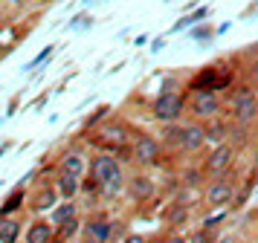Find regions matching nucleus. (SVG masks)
I'll return each instance as SVG.
<instances>
[{
  "instance_id": "f257e3e1",
  "label": "nucleus",
  "mask_w": 258,
  "mask_h": 243,
  "mask_svg": "<svg viewBox=\"0 0 258 243\" xmlns=\"http://www.w3.org/2000/svg\"><path fill=\"white\" fill-rule=\"evenodd\" d=\"M90 177L102 185V197L105 200H113V197L122 194L125 188V177H122V165L113 153H99L90 159Z\"/></svg>"
},
{
  "instance_id": "f03ea898",
  "label": "nucleus",
  "mask_w": 258,
  "mask_h": 243,
  "mask_svg": "<svg viewBox=\"0 0 258 243\" xmlns=\"http://www.w3.org/2000/svg\"><path fill=\"white\" fill-rule=\"evenodd\" d=\"M186 110V99L183 96H177V93H163V96H157V102H154L151 113L157 122H163V125H171V122H180V116Z\"/></svg>"
},
{
  "instance_id": "7ed1b4c3",
  "label": "nucleus",
  "mask_w": 258,
  "mask_h": 243,
  "mask_svg": "<svg viewBox=\"0 0 258 243\" xmlns=\"http://www.w3.org/2000/svg\"><path fill=\"white\" fill-rule=\"evenodd\" d=\"M232 116L238 125H252L258 119V99L249 87H241L232 99Z\"/></svg>"
},
{
  "instance_id": "20e7f679",
  "label": "nucleus",
  "mask_w": 258,
  "mask_h": 243,
  "mask_svg": "<svg viewBox=\"0 0 258 243\" xmlns=\"http://www.w3.org/2000/svg\"><path fill=\"white\" fill-rule=\"evenodd\" d=\"M232 159H235V148H232V142H218V145L212 148V153L206 156V162H203V174L221 177V174L229 171Z\"/></svg>"
},
{
  "instance_id": "39448f33",
  "label": "nucleus",
  "mask_w": 258,
  "mask_h": 243,
  "mask_svg": "<svg viewBox=\"0 0 258 243\" xmlns=\"http://www.w3.org/2000/svg\"><path fill=\"white\" fill-rule=\"evenodd\" d=\"M221 113V99H218V93L215 90H198L195 93V99H191V116L198 119V122H212L215 116Z\"/></svg>"
},
{
  "instance_id": "423d86ee",
  "label": "nucleus",
  "mask_w": 258,
  "mask_h": 243,
  "mask_svg": "<svg viewBox=\"0 0 258 243\" xmlns=\"http://www.w3.org/2000/svg\"><path fill=\"white\" fill-rule=\"evenodd\" d=\"M134 142V162H140V165H154V162L160 159V150H163V142H157L154 136H137L131 139Z\"/></svg>"
},
{
  "instance_id": "0eeeda50",
  "label": "nucleus",
  "mask_w": 258,
  "mask_h": 243,
  "mask_svg": "<svg viewBox=\"0 0 258 243\" xmlns=\"http://www.w3.org/2000/svg\"><path fill=\"white\" fill-rule=\"evenodd\" d=\"M84 237L96 243H110L113 240V223L105 217H93L84 223Z\"/></svg>"
},
{
  "instance_id": "6e6552de",
  "label": "nucleus",
  "mask_w": 258,
  "mask_h": 243,
  "mask_svg": "<svg viewBox=\"0 0 258 243\" xmlns=\"http://www.w3.org/2000/svg\"><path fill=\"white\" fill-rule=\"evenodd\" d=\"M206 127L200 125V122H188L186 127H183V145H180V150H186V153H195V150H200L203 145H206Z\"/></svg>"
},
{
  "instance_id": "1a4fd4ad",
  "label": "nucleus",
  "mask_w": 258,
  "mask_h": 243,
  "mask_svg": "<svg viewBox=\"0 0 258 243\" xmlns=\"http://www.w3.org/2000/svg\"><path fill=\"white\" fill-rule=\"evenodd\" d=\"M232 197H235V185L226 183V180H218V183H212L209 188H206V203L215 206V208L229 206V203H232Z\"/></svg>"
},
{
  "instance_id": "9d476101",
  "label": "nucleus",
  "mask_w": 258,
  "mask_h": 243,
  "mask_svg": "<svg viewBox=\"0 0 258 243\" xmlns=\"http://www.w3.org/2000/svg\"><path fill=\"white\" fill-rule=\"evenodd\" d=\"M99 133H102V139H107V142H110V150H116V148H122L125 142H131L128 127L122 125V122H107Z\"/></svg>"
},
{
  "instance_id": "9b49d317",
  "label": "nucleus",
  "mask_w": 258,
  "mask_h": 243,
  "mask_svg": "<svg viewBox=\"0 0 258 243\" xmlns=\"http://www.w3.org/2000/svg\"><path fill=\"white\" fill-rule=\"evenodd\" d=\"M58 231L52 229V223L47 220H35L29 229H26V243H52Z\"/></svg>"
},
{
  "instance_id": "f8f14e48",
  "label": "nucleus",
  "mask_w": 258,
  "mask_h": 243,
  "mask_svg": "<svg viewBox=\"0 0 258 243\" xmlns=\"http://www.w3.org/2000/svg\"><path fill=\"white\" fill-rule=\"evenodd\" d=\"M128 194L137 200V203H145V200H151L154 194H157V185H154V180H148V177H134L128 183Z\"/></svg>"
},
{
  "instance_id": "ddd939ff",
  "label": "nucleus",
  "mask_w": 258,
  "mask_h": 243,
  "mask_svg": "<svg viewBox=\"0 0 258 243\" xmlns=\"http://www.w3.org/2000/svg\"><path fill=\"white\" fill-rule=\"evenodd\" d=\"M55 191H58L61 200H73V197L82 191V177H73V174H58V180H55Z\"/></svg>"
},
{
  "instance_id": "4468645a",
  "label": "nucleus",
  "mask_w": 258,
  "mask_h": 243,
  "mask_svg": "<svg viewBox=\"0 0 258 243\" xmlns=\"http://www.w3.org/2000/svg\"><path fill=\"white\" fill-rule=\"evenodd\" d=\"M61 171L73 174V177H84V171H87V159H84L79 150H70V153L61 156Z\"/></svg>"
},
{
  "instance_id": "2eb2a0df",
  "label": "nucleus",
  "mask_w": 258,
  "mask_h": 243,
  "mask_svg": "<svg viewBox=\"0 0 258 243\" xmlns=\"http://www.w3.org/2000/svg\"><path fill=\"white\" fill-rule=\"evenodd\" d=\"M21 237V220L0 217V243H18Z\"/></svg>"
},
{
  "instance_id": "dca6fc26",
  "label": "nucleus",
  "mask_w": 258,
  "mask_h": 243,
  "mask_svg": "<svg viewBox=\"0 0 258 243\" xmlns=\"http://www.w3.org/2000/svg\"><path fill=\"white\" fill-rule=\"evenodd\" d=\"M76 214H79V206H76L73 200H61V206L52 208V223H55V226H61V223L73 220Z\"/></svg>"
},
{
  "instance_id": "f3484780",
  "label": "nucleus",
  "mask_w": 258,
  "mask_h": 243,
  "mask_svg": "<svg viewBox=\"0 0 258 243\" xmlns=\"http://www.w3.org/2000/svg\"><path fill=\"white\" fill-rule=\"evenodd\" d=\"M186 220H188V206L186 203H174V206L165 211V223H168L171 229H174V226H183Z\"/></svg>"
},
{
  "instance_id": "a211bd4d",
  "label": "nucleus",
  "mask_w": 258,
  "mask_h": 243,
  "mask_svg": "<svg viewBox=\"0 0 258 243\" xmlns=\"http://www.w3.org/2000/svg\"><path fill=\"white\" fill-rule=\"evenodd\" d=\"M55 197H58V191H55V188H44V191H38V194H35V200H32V208H35V211L52 208Z\"/></svg>"
},
{
  "instance_id": "6ab92c4d",
  "label": "nucleus",
  "mask_w": 258,
  "mask_h": 243,
  "mask_svg": "<svg viewBox=\"0 0 258 243\" xmlns=\"http://www.w3.org/2000/svg\"><path fill=\"white\" fill-rule=\"evenodd\" d=\"M21 203H24V191L18 188V191H12V194H9V200L3 203V208H0V217H9V214H15Z\"/></svg>"
},
{
  "instance_id": "aec40b11",
  "label": "nucleus",
  "mask_w": 258,
  "mask_h": 243,
  "mask_svg": "<svg viewBox=\"0 0 258 243\" xmlns=\"http://www.w3.org/2000/svg\"><path fill=\"white\" fill-rule=\"evenodd\" d=\"M79 229H82V223H79V217H73V220H67V223L58 226V237L61 240H73L79 234Z\"/></svg>"
},
{
  "instance_id": "412c9836",
  "label": "nucleus",
  "mask_w": 258,
  "mask_h": 243,
  "mask_svg": "<svg viewBox=\"0 0 258 243\" xmlns=\"http://www.w3.org/2000/svg\"><path fill=\"white\" fill-rule=\"evenodd\" d=\"M183 127L186 125H177V122H171V125L165 127V142H171V145H183Z\"/></svg>"
},
{
  "instance_id": "4be33fe9",
  "label": "nucleus",
  "mask_w": 258,
  "mask_h": 243,
  "mask_svg": "<svg viewBox=\"0 0 258 243\" xmlns=\"http://www.w3.org/2000/svg\"><path fill=\"white\" fill-rule=\"evenodd\" d=\"M206 136H209L212 142H223V139H229V127H223V125H206Z\"/></svg>"
},
{
  "instance_id": "5701e85b",
  "label": "nucleus",
  "mask_w": 258,
  "mask_h": 243,
  "mask_svg": "<svg viewBox=\"0 0 258 243\" xmlns=\"http://www.w3.org/2000/svg\"><path fill=\"white\" fill-rule=\"evenodd\" d=\"M206 15H209V9H198V12H195V15H188V18H180V21H177V26H174V29H183V26H191V23H195V21H200V18H206Z\"/></svg>"
},
{
  "instance_id": "b1692460",
  "label": "nucleus",
  "mask_w": 258,
  "mask_h": 243,
  "mask_svg": "<svg viewBox=\"0 0 258 243\" xmlns=\"http://www.w3.org/2000/svg\"><path fill=\"white\" fill-rule=\"evenodd\" d=\"M82 191H84V194H102V185L96 183L93 177H87V180L82 183Z\"/></svg>"
},
{
  "instance_id": "393cba45",
  "label": "nucleus",
  "mask_w": 258,
  "mask_h": 243,
  "mask_svg": "<svg viewBox=\"0 0 258 243\" xmlns=\"http://www.w3.org/2000/svg\"><path fill=\"white\" fill-rule=\"evenodd\" d=\"M198 180H200L198 171H186L183 174V183H188V185H198Z\"/></svg>"
},
{
  "instance_id": "a878e982",
  "label": "nucleus",
  "mask_w": 258,
  "mask_h": 243,
  "mask_svg": "<svg viewBox=\"0 0 258 243\" xmlns=\"http://www.w3.org/2000/svg\"><path fill=\"white\" fill-rule=\"evenodd\" d=\"M122 243H148V240H145L142 234H125V237H122Z\"/></svg>"
},
{
  "instance_id": "bb28decb",
  "label": "nucleus",
  "mask_w": 258,
  "mask_h": 243,
  "mask_svg": "<svg viewBox=\"0 0 258 243\" xmlns=\"http://www.w3.org/2000/svg\"><path fill=\"white\" fill-rule=\"evenodd\" d=\"M122 231H125V226H122V223H113V240L122 237Z\"/></svg>"
},
{
  "instance_id": "cd10ccee",
  "label": "nucleus",
  "mask_w": 258,
  "mask_h": 243,
  "mask_svg": "<svg viewBox=\"0 0 258 243\" xmlns=\"http://www.w3.org/2000/svg\"><path fill=\"white\" fill-rule=\"evenodd\" d=\"M165 243H186V237H183V234H171Z\"/></svg>"
},
{
  "instance_id": "c85d7f7f",
  "label": "nucleus",
  "mask_w": 258,
  "mask_h": 243,
  "mask_svg": "<svg viewBox=\"0 0 258 243\" xmlns=\"http://www.w3.org/2000/svg\"><path fill=\"white\" fill-rule=\"evenodd\" d=\"M212 35V29H198V32H195V38H209Z\"/></svg>"
},
{
  "instance_id": "c756f323",
  "label": "nucleus",
  "mask_w": 258,
  "mask_h": 243,
  "mask_svg": "<svg viewBox=\"0 0 258 243\" xmlns=\"http://www.w3.org/2000/svg\"><path fill=\"white\" fill-rule=\"evenodd\" d=\"M252 78L258 81V61H255V64H252Z\"/></svg>"
},
{
  "instance_id": "7c9ffc66",
  "label": "nucleus",
  "mask_w": 258,
  "mask_h": 243,
  "mask_svg": "<svg viewBox=\"0 0 258 243\" xmlns=\"http://www.w3.org/2000/svg\"><path fill=\"white\" fill-rule=\"evenodd\" d=\"M206 240V237H203V234H198V237H195V243H203Z\"/></svg>"
},
{
  "instance_id": "2f4dec72",
  "label": "nucleus",
  "mask_w": 258,
  "mask_h": 243,
  "mask_svg": "<svg viewBox=\"0 0 258 243\" xmlns=\"http://www.w3.org/2000/svg\"><path fill=\"white\" fill-rule=\"evenodd\" d=\"M84 243H96V240H87V237H84Z\"/></svg>"
}]
</instances>
